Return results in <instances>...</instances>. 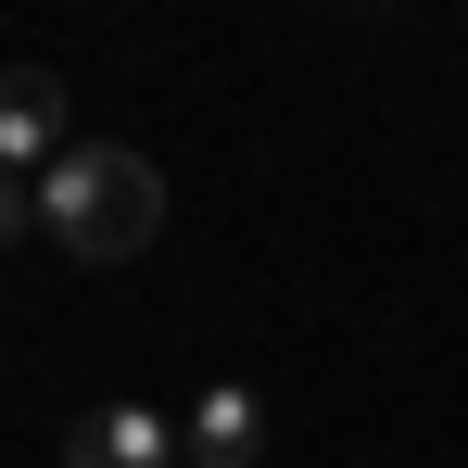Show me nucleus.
<instances>
[{"instance_id": "obj_1", "label": "nucleus", "mask_w": 468, "mask_h": 468, "mask_svg": "<svg viewBox=\"0 0 468 468\" xmlns=\"http://www.w3.org/2000/svg\"><path fill=\"white\" fill-rule=\"evenodd\" d=\"M38 229L64 240L77 266H127V253L165 229V177L127 153V140H77V153L38 177Z\"/></svg>"}, {"instance_id": "obj_2", "label": "nucleus", "mask_w": 468, "mask_h": 468, "mask_svg": "<svg viewBox=\"0 0 468 468\" xmlns=\"http://www.w3.org/2000/svg\"><path fill=\"white\" fill-rule=\"evenodd\" d=\"M77 153L64 140V77L51 64H0V177H51Z\"/></svg>"}, {"instance_id": "obj_3", "label": "nucleus", "mask_w": 468, "mask_h": 468, "mask_svg": "<svg viewBox=\"0 0 468 468\" xmlns=\"http://www.w3.org/2000/svg\"><path fill=\"white\" fill-rule=\"evenodd\" d=\"M64 468H190V443L165 405H89L64 431Z\"/></svg>"}, {"instance_id": "obj_4", "label": "nucleus", "mask_w": 468, "mask_h": 468, "mask_svg": "<svg viewBox=\"0 0 468 468\" xmlns=\"http://www.w3.org/2000/svg\"><path fill=\"white\" fill-rule=\"evenodd\" d=\"M177 443H190V468H253L266 456V405H253L240 380H216V392L177 405Z\"/></svg>"}, {"instance_id": "obj_5", "label": "nucleus", "mask_w": 468, "mask_h": 468, "mask_svg": "<svg viewBox=\"0 0 468 468\" xmlns=\"http://www.w3.org/2000/svg\"><path fill=\"white\" fill-rule=\"evenodd\" d=\"M26 229H38V190H26V177H0V253H13Z\"/></svg>"}]
</instances>
